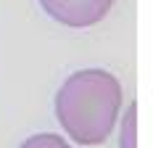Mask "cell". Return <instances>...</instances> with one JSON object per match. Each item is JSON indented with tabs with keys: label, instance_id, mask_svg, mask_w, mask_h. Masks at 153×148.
I'll return each mask as SVG.
<instances>
[{
	"label": "cell",
	"instance_id": "cell-1",
	"mask_svg": "<svg viewBox=\"0 0 153 148\" xmlns=\"http://www.w3.org/2000/svg\"><path fill=\"white\" fill-rule=\"evenodd\" d=\"M122 111V85L106 69H82L56 93V117L79 146H100Z\"/></svg>",
	"mask_w": 153,
	"mask_h": 148
},
{
	"label": "cell",
	"instance_id": "cell-2",
	"mask_svg": "<svg viewBox=\"0 0 153 148\" xmlns=\"http://www.w3.org/2000/svg\"><path fill=\"white\" fill-rule=\"evenodd\" d=\"M40 5L53 21L82 29V27H92L100 19H106L114 0H40Z\"/></svg>",
	"mask_w": 153,
	"mask_h": 148
},
{
	"label": "cell",
	"instance_id": "cell-3",
	"mask_svg": "<svg viewBox=\"0 0 153 148\" xmlns=\"http://www.w3.org/2000/svg\"><path fill=\"white\" fill-rule=\"evenodd\" d=\"M119 148H137V106L129 103L127 114L122 119V138Z\"/></svg>",
	"mask_w": 153,
	"mask_h": 148
},
{
	"label": "cell",
	"instance_id": "cell-4",
	"mask_svg": "<svg viewBox=\"0 0 153 148\" xmlns=\"http://www.w3.org/2000/svg\"><path fill=\"white\" fill-rule=\"evenodd\" d=\"M19 148H74V146H69L63 138H58V135H53V132H40V135L27 138Z\"/></svg>",
	"mask_w": 153,
	"mask_h": 148
}]
</instances>
